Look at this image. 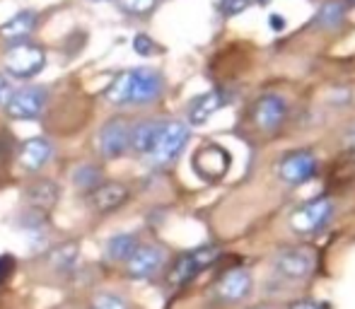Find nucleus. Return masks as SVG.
Returning a JSON list of instances; mask_svg holds the SVG:
<instances>
[{
	"label": "nucleus",
	"mask_w": 355,
	"mask_h": 309,
	"mask_svg": "<svg viewBox=\"0 0 355 309\" xmlns=\"http://www.w3.org/2000/svg\"><path fill=\"white\" fill-rule=\"evenodd\" d=\"M164 80L153 68H136V71L119 73L112 80L104 97L112 104H148L162 94Z\"/></svg>",
	"instance_id": "1"
},
{
	"label": "nucleus",
	"mask_w": 355,
	"mask_h": 309,
	"mask_svg": "<svg viewBox=\"0 0 355 309\" xmlns=\"http://www.w3.org/2000/svg\"><path fill=\"white\" fill-rule=\"evenodd\" d=\"M44 63H46V53L42 46H34V44H15L5 51L3 56V68L5 73H10L12 78L29 80L37 73H42Z\"/></svg>",
	"instance_id": "2"
},
{
	"label": "nucleus",
	"mask_w": 355,
	"mask_h": 309,
	"mask_svg": "<svg viewBox=\"0 0 355 309\" xmlns=\"http://www.w3.org/2000/svg\"><path fill=\"white\" fill-rule=\"evenodd\" d=\"M218 254H220L218 247H211V244H208V247H198V249H193V251L182 254V256L174 261V266L169 268V273H167L169 285L179 288V285H187V283H191L198 273L206 271L215 258H218Z\"/></svg>",
	"instance_id": "3"
},
{
	"label": "nucleus",
	"mask_w": 355,
	"mask_h": 309,
	"mask_svg": "<svg viewBox=\"0 0 355 309\" xmlns=\"http://www.w3.org/2000/svg\"><path fill=\"white\" fill-rule=\"evenodd\" d=\"M189 138H191V131L184 121H167L159 126L157 141H155V148L150 152L153 162L157 164H169L182 154V150L187 148Z\"/></svg>",
	"instance_id": "4"
},
{
	"label": "nucleus",
	"mask_w": 355,
	"mask_h": 309,
	"mask_svg": "<svg viewBox=\"0 0 355 309\" xmlns=\"http://www.w3.org/2000/svg\"><path fill=\"white\" fill-rule=\"evenodd\" d=\"M334 215V203L329 198H314L297 208L290 215V227L297 234H314L329 225Z\"/></svg>",
	"instance_id": "5"
},
{
	"label": "nucleus",
	"mask_w": 355,
	"mask_h": 309,
	"mask_svg": "<svg viewBox=\"0 0 355 309\" xmlns=\"http://www.w3.org/2000/svg\"><path fill=\"white\" fill-rule=\"evenodd\" d=\"M288 116V102L281 94H263L254 102L252 121L261 133H276Z\"/></svg>",
	"instance_id": "6"
},
{
	"label": "nucleus",
	"mask_w": 355,
	"mask_h": 309,
	"mask_svg": "<svg viewBox=\"0 0 355 309\" xmlns=\"http://www.w3.org/2000/svg\"><path fill=\"white\" fill-rule=\"evenodd\" d=\"M276 172H278V177H281L285 184H290V186L307 184L309 179L317 174V157H314L309 150L288 152L281 162H278Z\"/></svg>",
	"instance_id": "7"
},
{
	"label": "nucleus",
	"mask_w": 355,
	"mask_h": 309,
	"mask_svg": "<svg viewBox=\"0 0 355 309\" xmlns=\"http://www.w3.org/2000/svg\"><path fill=\"white\" fill-rule=\"evenodd\" d=\"M46 99H49L46 89L27 87V89H19V92H15L5 107H8V114L12 118L29 121V118H37L39 114H42V109L46 107Z\"/></svg>",
	"instance_id": "8"
},
{
	"label": "nucleus",
	"mask_w": 355,
	"mask_h": 309,
	"mask_svg": "<svg viewBox=\"0 0 355 309\" xmlns=\"http://www.w3.org/2000/svg\"><path fill=\"white\" fill-rule=\"evenodd\" d=\"M191 164L198 177H203L206 182H218V179H223L227 174L230 154L218 145H206L193 154Z\"/></svg>",
	"instance_id": "9"
},
{
	"label": "nucleus",
	"mask_w": 355,
	"mask_h": 309,
	"mask_svg": "<svg viewBox=\"0 0 355 309\" xmlns=\"http://www.w3.org/2000/svg\"><path fill=\"white\" fill-rule=\"evenodd\" d=\"M87 206L97 213H112L119 211L123 203L128 201V188L123 184L116 182H102L99 186H94L92 191H87Z\"/></svg>",
	"instance_id": "10"
},
{
	"label": "nucleus",
	"mask_w": 355,
	"mask_h": 309,
	"mask_svg": "<svg viewBox=\"0 0 355 309\" xmlns=\"http://www.w3.org/2000/svg\"><path fill=\"white\" fill-rule=\"evenodd\" d=\"M131 143V128L121 121V118H112L104 123L102 133H99V150L107 159H116L128 150Z\"/></svg>",
	"instance_id": "11"
},
{
	"label": "nucleus",
	"mask_w": 355,
	"mask_h": 309,
	"mask_svg": "<svg viewBox=\"0 0 355 309\" xmlns=\"http://www.w3.org/2000/svg\"><path fill=\"white\" fill-rule=\"evenodd\" d=\"M314 256L307 249H285L276 258V271L288 281H302L312 273Z\"/></svg>",
	"instance_id": "12"
},
{
	"label": "nucleus",
	"mask_w": 355,
	"mask_h": 309,
	"mask_svg": "<svg viewBox=\"0 0 355 309\" xmlns=\"http://www.w3.org/2000/svg\"><path fill=\"white\" fill-rule=\"evenodd\" d=\"M252 285H254L252 273H249L247 268H230L218 281L215 292H218V297L223 302H242L244 297H249Z\"/></svg>",
	"instance_id": "13"
},
{
	"label": "nucleus",
	"mask_w": 355,
	"mask_h": 309,
	"mask_svg": "<svg viewBox=\"0 0 355 309\" xmlns=\"http://www.w3.org/2000/svg\"><path fill=\"white\" fill-rule=\"evenodd\" d=\"M162 263H164L162 249L153 247V244H145V247H138L136 251L131 254V258L126 261L128 276L131 278H150L159 271Z\"/></svg>",
	"instance_id": "14"
},
{
	"label": "nucleus",
	"mask_w": 355,
	"mask_h": 309,
	"mask_svg": "<svg viewBox=\"0 0 355 309\" xmlns=\"http://www.w3.org/2000/svg\"><path fill=\"white\" fill-rule=\"evenodd\" d=\"M51 154H53L51 143L44 141V138H32V141L22 143V148H19L17 164L24 172H39L51 159Z\"/></svg>",
	"instance_id": "15"
},
{
	"label": "nucleus",
	"mask_w": 355,
	"mask_h": 309,
	"mask_svg": "<svg viewBox=\"0 0 355 309\" xmlns=\"http://www.w3.org/2000/svg\"><path fill=\"white\" fill-rule=\"evenodd\" d=\"M223 104H225V97H223V92H220V89H211V92L198 94V97H193L191 102H189V107H187L189 123H193V126H201V123H206L208 118H211L213 114L223 107Z\"/></svg>",
	"instance_id": "16"
},
{
	"label": "nucleus",
	"mask_w": 355,
	"mask_h": 309,
	"mask_svg": "<svg viewBox=\"0 0 355 309\" xmlns=\"http://www.w3.org/2000/svg\"><path fill=\"white\" fill-rule=\"evenodd\" d=\"M34 27H37V15H34L32 10H22V12H17L12 19H8V22L0 27V39L8 42L10 46L24 44L29 34L34 32Z\"/></svg>",
	"instance_id": "17"
},
{
	"label": "nucleus",
	"mask_w": 355,
	"mask_h": 309,
	"mask_svg": "<svg viewBox=\"0 0 355 309\" xmlns=\"http://www.w3.org/2000/svg\"><path fill=\"white\" fill-rule=\"evenodd\" d=\"M24 198H27V203H29L32 211L49 213L58 201V188H56V184L49 182V179H37V182H32L27 186Z\"/></svg>",
	"instance_id": "18"
},
{
	"label": "nucleus",
	"mask_w": 355,
	"mask_h": 309,
	"mask_svg": "<svg viewBox=\"0 0 355 309\" xmlns=\"http://www.w3.org/2000/svg\"><path fill=\"white\" fill-rule=\"evenodd\" d=\"M159 126H162V123H157V121H143V123H138V126H133L128 148H133L138 154H150L155 148V141H157Z\"/></svg>",
	"instance_id": "19"
},
{
	"label": "nucleus",
	"mask_w": 355,
	"mask_h": 309,
	"mask_svg": "<svg viewBox=\"0 0 355 309\" xmlns=\"http://www.w3.org/2000/svg\"><path fill=\"white\" fill-rule=\"evenodd\" d=\"M138 247H141V244H138L136 234H128V232L116 234V237L109 239L107 256L112 258V261H128V258H131V254L136 251Z\"/></svg>",
	"instance_id": "20"
},
{
	"label": "nucleus",
	"mask_w": 355,
	"mask_h": 309,
	"mask_svg": "<svg viewBox=\"0 0 355 309\" xmlns=\"http://www.w3.org/2000/svg\"><path fill=\"white\" fill-rule=\"evenodd\" d=\"M314 22H317L319 27H324V29L338 27V24L343 22V5L341 3H334V0L324 3L322 8H319L317 17H314Z\"/></svg>",
	"instance_id": "21"
},
{
	"label": "nucleus",
	"mask_w": 355,
	"mask_h": 309,
	"mask_svg": "<svg viewBox=\"0 0 355 309\" xmlns=\"http://www.w3.org/2000/svg\"><path fill=\"white\" fill-rule=\"evenodd\" d=\"M73 184L78 188H83V191H92L94 186L102 184V174H99V169L92 167V164H83V167L75 169Z\"/></svg>",
	"instance_id": "22"
},
{
	"label": "nucleus",
	"mask_w": 355,
	"mask_h": 309,
	"mask_svg": "<svg viewBox=\"0 0 355 309\" xmlns=\"http://www.w3.org/2000/svg\"><path fill=\"white\" fill-rule=\"evenodd\" d=\"M119 8L128 15H136V17H145L157 8V0H119Z\"/></svg>",
	"instance_id": "23"
},
{
	"label": "nucleus",
	"mask_w": 355,
	"mask_h": 309,
	"mask_svg": "<svg viewBox=\"0 0 355 309\" xmlns=\"http://www.w3.org/2000/svg\"><path fill=\"white\" fill-rule=\"evenodd\" d=\"M75 258H78V251H75L73 244H63L61 249H56V251H53L51 261H53V266H58V268H63V271H66V268H73Z\"/></svg>",
	"instance_id": "24"
},
{
	"label": "nucleus",
	"mask_w": 355,
	"mask_h": 309,
	"mask_svg": "<svg viewBox=\"0 0 355 309\" xmlns=\"http://www.w3.org/2000/svg\"><path fill=\"white\" fill-rule=\"evenodd\" d=\"M249 5L252 0H218V12L225 17H234V15H242Z\"/></svg>",
	"instance_id": "25"
},
{
	"label": "nucleus",
	"mask_w": 355,
	"mask_h": 309,
	"mask_svg": "<svg viewBox=\"0 0 355 309\" xmlns=\"http://www.w3.org/2000/svg\"><path fill=\"white\" fill-rule=\"evenodd\" d=\"M133 48H136L138 56H153V53L157 51V44H155L148 34H136V39H133Z\"/></svg>",
	"instance_id": "26"
},
{
	"label": "nucleus",
	"mask_w": 355,
	"mask_h": 309,
	"mask_svg": "<svg viewBox=\"0 0 355 309\" xmlns=\"http://www.w3.org/2000/svg\"><path fill=\"white\" fill-rule=\"evenodd\" d=\"M92 309H128L126 307V302L121 300V297H116V295H99L97 300H94V305Z\"/></svg>",
	"instance_id": "27"
},
{
	"label": "nucleus",
	"mask_w": 355,
	"mask_h": 309,
	"mask_svg": "<svg viewBox=\"0 0 355 309\" xmlns=\"http://www.w3.org/2000/svg\"><path fill=\"white\" fill-rule=\"evenodd\" d=\"M12 273H15V258L10 254H3L0 256V285H5L12 278Z\"/></svg>",
	"instance_id": "28"
},
{
	"label": "nucleus",
	"mask_w": 355,
	"mask_h": 309,
	"mask_svg": "<svg viewBox=\"0 0 355 309\" xmlns=\"http://www.w3.org/2000/svg\"><path fill=\"white\" fill-rule=\"evenodd\" d=\"M12 94H15V89H12V85H10V80L5 76H0V107L8 104Z\"/></svg>",
	"instance_id": "29"
},
{
	"label": "nucleus",
	"mask_w": 355,
	"mask_h": 309,
	"mask_svg": "<svg viewBox=\"0 0 355 309\" xmlns=\"http://www.w3.org/2000/svg\"><path fill=\"white\" fill-rule=\"evenodd\" d=\"M293 309H324V307H322V305H317V302L304 300V302H297V305H293Z\"/></svg>",
	"instance_id": "30"
},
{
	"label": "nucleus",
	"mask_w": 355,
	"mask_h": 309,
	"mask_svg": "<svg viewBox=\"0 0 355 309\" xmlns=\"http://www.w3.org/2000/svg\"><path fill=\"white\" fill-rule=\"evenodd\" d=\"M273 27H285V19H278V17H273Z\"/></svg>",
	"instance_id": "31"
},
{
	"label": "nucleus",
	"mask_w": 355,
	"mask_h": 309,
	"mask_svg": "<svg viewBox=\"0 0 355 309\" xmlns=\"http://www.w3.org/2000/svg\"><path fill=\"white\" fill-rule=\"evenodd\" d=\"M257 3H261V5H268V3H271V0H257Z\"/></svg>",
	"instance_id": "32"
},
{
	"label": "nucleus",
	"mask_w": 355,
	"mask_h": 309,
	"mask_svg": "<svg viewBox=\"0 0 355 309\" xmlns=\"http://www.w3.org/2000/svg\"><path fill=\"white\" fill-rule=\"evenodd\" d=\"M99 3H104V0H99Z\"/></svg>",
	"instance_id": "33"
}]
</instances>
